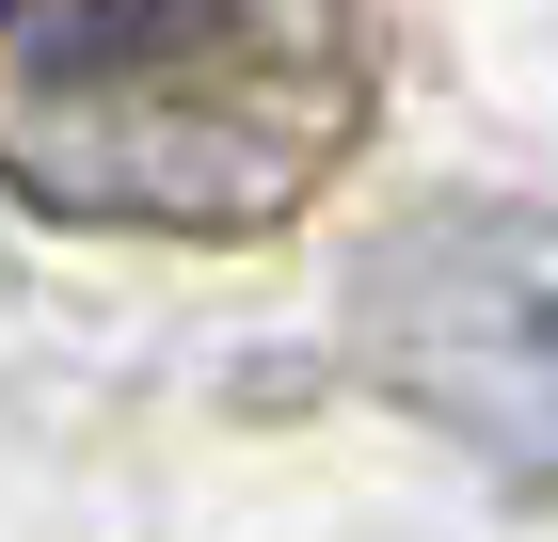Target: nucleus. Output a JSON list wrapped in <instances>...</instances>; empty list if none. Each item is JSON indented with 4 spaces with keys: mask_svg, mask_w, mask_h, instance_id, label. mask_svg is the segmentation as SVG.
Wrapping results in <instances>:
<instances>
[{
    "mask_svg": "<svg viewBox=\"0 0 558 542\" xmlns=\"http://www.w3.org/2000/svg\"><path fill=\"white\" fill-rule=\"evenodd\" d=\"M351 0H0V192L64 224L271 240L367 144Z\"/></svg>",
    "mask_w": 558,
    "mask_h": 542,
    "instance_id": "obj_1",
    "label": "nucleus"
},
{
    "mask_svg": "<svg viewBox=\"0 0 558 542\" xmlns=\"http://www.w3.org/2000/svg\"><path fill=\"white\" fill-rule=\"evenodd\" d=\"M351 368L495 479H558V224L447 192L351 272Z\"/></svg>",
    "mask_w": 558,
    "mask_h": 542,
    "instance_id": "obj_2",
    "label": "nucleus"
}]
</instances>
